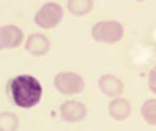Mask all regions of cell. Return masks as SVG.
<instances>
[{"label": "cell", "instance_id": "30bf717a", "mask_svg": "<svg viewBox=\"0 0 156 131\" xmlns=\"http://www.w3.org/2000/svg\"><path fill=\"white\" fill-rule=\"evenodd\" d=\"M94 6L93 0H68V11L74 16H84L88 15Z\"/></svg>", "mask_w": 156, "mask_h": 131}, {"label": "cell", "instance_id": "4fadbf2b", "mask_svg": "<svg viewBox=\"0 0 156 131\" xmlns=\"http://www.w3.org/2000/svg\"><path fill=\"white\" fill-rule=\"evenodd\" d=\"M148 86L153 93L156 94V66L154 67L148 75Z\"/></svg>", "mask_w": 156, "mask_h": 131}, {"label": "cell", "instance_id": "8992f818", "mask_svg": "<svg viewBox=\"0 0 156 131\" xmlns=\"http://www.w3.org/2000/svg\"><path fill=\"white\" fill-rule=\"evenodd\" d=\"M24 32L15 25L0 26V50L18 47L24 41Z\"/></svg>", "mask_w": 156, "mask_h": 131}, {"label": "cell", "instance_id": "7c38bea8", "mask_svg": "<svg viewBox=\"0 0 156 131\" xmlns=\"http://www.w3.org/2000/svg\"><path fill=\"white\" fill-rule=\"evenodd\" d=\"M141 115L150 126H156V98L146 100L141 107Z\"/></svg>", "mask_w": 156, "mask_h": 131}, {"label": "cell", "instance_id": "6da1fadb", "mask_svg": "<svg viewBox=\"0 0 156 131\" xmlns=\"http://www.w3.org/2000/svg\"><path fill=\"white\" fill-rule=\"evenodd\" d=\"M8 90L13 103L24 109L36 107L43 95V88L38 79L27 74L12 78L8 84Z\"/></svg>", "mask_w": 156, "mask_h": 131}, {"label": "cell", "instance_id": "ba28073f", "mask_svg": "<svg viewBox=\"0 0 156 131\" xmlns=\"http://www.w3.org/2000/svg\"><path fill=\"white\" fill-rule=\"evenodd\" d=\"M101 91L107 97H117L123 90V83L117 77L112 74L102 75L98 81Z\"/></svg>", "mask_w": 156, "mask_h": 131}, {"label": "cell", "instance_id": "5b68a950", "mask_svg": "<svg viewBox=\"0 0 156 131\" xmlns=\"http://www.w3.org/2000/svg\"><path fill=\"white\" fill-rule=\"evenodd\" d=\"M88 114V109L84 103L75 99L64 101L59 108L61 119L70 124L78 123L83 120Z\"/></svg>", "mask_w": 156, "mask_h": 131}, {"label": "cell", "instance_id": "52a82bcc", "mask_svg": "<svg viewBox=\"0 0 156 131\" xmlns=\"http://www.w3.org/2000/svg\"><path fill=\"white\" fill-rule=\"evenodd\" d=\"M51 48L49 38L41 33L30 34L25 41L26 51L34 57H42L48 53Z\"/></svg>", "mask_w": 156, "mask_h": 131}, {"label": "cell", "instance_id": "7a4b0ae2", "mask_svg": "<svg viewBox=\"0 0 156 131\" xmlns=\"http://www.w3.org/2000/svg\"><path fill=\"white\" fill-rule=\"evenodd\" d=\"M90 33L92 38L97 42L114 44L123 37L124 26L117 20H103L94 24Z\"/></svg>", "mask_w": 156, "mask_h": 131}, {"label": "cell", "instance_id": "3957f363", "mask_svg": "<svg viewBox=\"0 0 156 131\" xmlns=\"http://www.w3.org/2000/svg\"><path fill=\"white\" fill-rule=\"evenodd\" d=\"M56 90L64 96H74L83 91L85 82L83 78L73 71H62L58 73L53 80Z\"/></svg>", "mask_w": 156, "mask_h": 131}, {"label": "cell", "instance_id": "9c48e42d", "mask_svg": "<svg viewBox=\"0 0 156 131\" xmlns=\"http://www.w3.org/2000/svg\"><path fill=\"white\" fill-rule=\"evenodd\" d=\"M132 108L129 101L123 98H117L109 104V114L112 119L122 121L131 115Z\"/></svg>", "mask_w": 156, "mask_h": 131}, {"label": "cell", "instance_id": "8fae6325", "mask_svg": "<svg viewBox=\"0 0 156 131\" xmlns=\"http://www.w3.org/2000/svg\"><path fill=\"white\" fill-rule=\"evenodd\" d=\"M19 128V119L10 111L0 113V131H16Z\"/></svg>", "mask_w": 156, "mask_h": 131}, {"label": "cell", "instance_id": "5bb4252c", "mask_svg": "<svg viewBox=\"0 0 156 131\" xmlns=\"http://www.w3.org/2000/svg\"><path fill=\"white\" fill-rule=\"evenodd\" d=\"M136 1H138V2H142V1H144V0H136Z\"/></svg>", "mask_w": 156, "mask_h": 131}, {"label": "cell", "instance_id": "277c9868", "mask_svg": "<svg viewBox=\"0 0 156 131\" xmlns=\"http://www.w3.org/2000/svg\"><path fill=\"white\" fill-rule=\"evenodd\" d=\"M63 7L56 2H47L35 14V24L43 29H52L58 26L63 18Z\"/></svg>", "mask_w": 156, "mask_h": 131}]
</instances>
